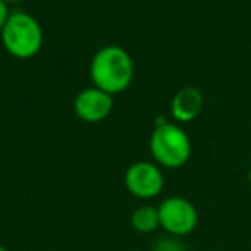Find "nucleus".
Segmentation results:
<instances>
[{"label":"nucleus","mask_w":251,"mask_h":251,"mask_svg":"<svg viewBox=\"0 0 251 251\" xmlns=\"http://www.w3.org/2000/svg\"><path fill=\"white\" fill-rule=\"evenodd\" d=\"M160 227L171 236H188L198 226V210L182 196H171L158 205Z\"/></svg>","instance_id":"4"},{"label":"nucleus","mask_w":251,"mask_h":251,"mask_svg":"<svg viewBox=\"0 0 251 251\" xmlns=\"http://www.w3.org/2000/svg\"><path fill=\"white\" fill-rule=\"evenodd\" d=\"M0 251H7V250H5V248H4V246H0Z\"/></svg>","instance_id":"13"},{"label":"nucleus","mask_w":251,"mask_h":251,"mask_svg":"<svg viewBox=\"0 0 251 251\" xmlns=\"http://www.w3.org/2000/svg\"><path fill=\"white\" fill-rule=\"evenodd\" d=\"M203 108V95L198 88L186 86L174 95L171 101V114L177 122H191Z\"/></svg>","instance_id":"7"},{"label":"nucleus","mask_w":251,"mask_h":251,"mask_svg":"<svg viewBox=\"0 0 251 251\" xmlns=\"http://www.w3.org/2000/svg\"><path fill=\"white\" fill-rule=\"evenodd\" d=\"M114 108V98L107 91L100 90L97 86L86 88L79 91L77 97L74 98V112L84 122L97 124L101 122L110 115Z\"/></svg>","instance_id":"6"},{"label":"nucleus","mask_w":251,"mask_h":251,"mask_svg":"<svg viewBox=\"0 0 251 251\" xmlns=\"http://www.w3.org/2000/svg\"><path fill=\"white\" fill-rule=\"evenodd\" d=\"M155 251H184L182 246L177 243V241L171 239V237H165V239H160L155 246Z\"/></svg>","instance_id":"9"},{"label":"nucleus","mask_w":251,"mask_h":251,"mask_svg":"<svg viewBox=\"0 0 251 251\" xmlns=\"http://www.w3.org/2000/svg\"><path fill=\"white\" fill-rule=\"evenodd\" d=\"M11 18V12H9V4L5 0H0V31L4 29L7 19Z\"/></svg>","instance_id":"10"},{"label":"nucleus","mask_w":251,"mask_h":251,"mask_svg":"<svg viewBox=\"0 0 251 251\" xmlns=\"http://www.w3.org/2000/svg\"><path fill=\"white\" fill-rule=\"evenodd\" d=\"M150 151L160 167L179 169L191 158V140L181 126L164 121L151 133Z\"/></svg>","instance_id":"3"},{"label":"nucleus","mask_w":251,"mask_h":251,"mask_svg":"<svg viewBox=\"0 0 251 251\" xmlns=\"http://www.w3.org/2000/svg\"><path fill=\"white\" fill-rule=\"evenodd\" d=\"M248 181H250V186H251V169H250V174H248Z\"/></svg>","instance_id":"12"},{"label":"nucleus","mask_w":251,"mask_h":251,"mask_svg":"<svg viewBox=\"0 0 251 251\" xmlns=\"http://www.w3.org/2000/svg\"><path fill=\"white\" fill-rule=\"evenodd\" d=\"M131 226L138 232H153L157 227H160V217H158V208H153L150 205L138 206L131 213Z\"/></svg>","instance_id":"8"},{"label":"nucleus","mask_w":251,"mask_h":251,"mask_svg":"<svg viewBox=\"0 0 251 251\" xmlns=\"http://www.w3.org/2000/svg\"><path fill=\"white\" fill-rule=\"evenodd\" d=\"M124 182L127 191L141 200H150L158 196L165 184L160 165L147 160L131 164L126 171Z\"/></svg>","instance_id":"5"},{"label":"nucleus","mask_w":251,"mask_h":251,"mask_svg":"<svg viewBox=\"0 0 251 251\" xmlns=\"http://www.w3.org/2000/svg\"><path fill=\"white\" fill-rule=\"evenodd\" d=\"M7 4H21V2H28V0H5Z\"/></svg>","instance_id":"11"},{"label":"nucleus","mask_w":251,"mask_h":251,"mask_svg":"<svg viewBox=\"0 0 251 251\" xmlns=\"http://www.w3.org/2000/svg\"><path fill=\"white\" fill-rule=\"evenodd\" d=\"M2 45L12 57L21 60L33 59L43 47V29L31 14L23 11L11 12L4 29L0 31Z\"/></svg>","instance_id":"2"},{"label":"nucleus","mask_w":251,"mask_h":251,"mask_svg":"<svg viewBox=\"0 0 251 251\" xmlns=\"http://www.w3.org/2000/svg\"><path fill=\"white\" fill-rule=\"evenodd\" d=\"M90 76L93 86L107 91L108 95L122 93L133 83L134 62L126 49L107 45L91 59Z\"/></svg>","instance_id":"1"}]
</instances>
